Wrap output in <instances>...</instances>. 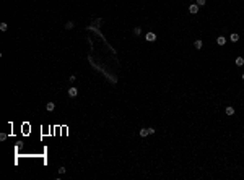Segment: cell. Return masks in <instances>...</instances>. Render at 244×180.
Listing matches in <instances>:
<instances>
[{
	"mask_svg": "<svg viewBox=\"0 0 244 180\" xmlns=\"http://www.w3.org/2000/svg\"><path fill=\"white\" fill-rule=\"evenodd\" d=\"M226 115H234V109H233V107H226Z\"/></svg>",
	"mask_w": 244,
	"mask_h": 180,
	"instance_id": "10",
	"label": "cell"
},
{
	"mask_svg": "<svg viewBox=\"0 0 244 180\" xmlns=\"http://www.w3.org/2000/svg\"><path fill=\"white\" fill-rule=\"evenodd\" d=\"M65 170H67V169H65V167H60V169H59V174H60V175H62V174H65Z\"/></svg>",
	"mask_w": 244,
	"mask_h": 180,
	"instance_id": "15",
	"label": "cell"
},
{
	"mask_svg": "<svg viewBox=\"0 0 244 180\" xmlns=\"http://www.w3.org/2000/svg\"><path fill=\"white\" fill-rule=\"evenodd\" d=\"M189 11L192 13V15H194V13H197V11H199V5H197V3H192V5L189 7Z\"/></svg>",
	"mask_w": 244,
	"mask_h": 180,
	"instance_id": "3",
	"label": "cell"
},
{
	"mask_svg": "<svg viewBox=\"0 0 244 180\" xmlns=\"http://www.w3.org/2000/svg\"><path fill=\"white\" fill-rule=\"evenodd\" d=\"M217 42H218V45H225V44H226V37L220 36V37L217 39Z\"/></svg>",
	"mask_w": 244,
	"mask_h": 180,
	"instance_id": "6",
	"label": "cell"
},
{
	"mask_svg": "<svg viewBox=\"0 0 244 180\" xmlns=\"http://www.w3.org/2000/svg\"><path fill=\"white\" fill-rule=\"evenodd\" d=\"M54 109H55V104H54V102H49V104H46V110H47V112H52Z\"/></svg>",
	"mask_w": 244,
	"mask_h": 180,
	"instance_id": "4",
	"label": "cell"
},
{
	"mask_svg": "<svg viewBox=\"0 0 244 180\" xmlns=\"http://www.w3.org/2000/svg\"><path fill=\"white\" fill-rule=\"evenodd\" d=\"M0 29H2V31H7V29H8V24H7L5 21H3V23H0Z\"/></svg>",
	"mask_w": 244,
	"mask_h": 180,
	"instance_id": "11",
	"label": "cell"
},
{
	"mask_svg": "<svg viewBox=\"0 0 244 180\" xmlns=\"http://www.w3.org/2000/svg\"><path fill=\"white\" fill-rule=\"evenodd\" d=\"M73 28V21H67V24H65V29H72Z\"/></svg>",
	"mask_w": 244,
	"mask_h": 180,
	"instance_id": "12",
	"label": "cell"
},
{
	"mask_svg": "<svg viewBox=\"0 0 244 180\" xmlns=\"http://www.w3.org/2000/svg\"><path fill=\"white\" fill-rule=\"evenodd\" d=\"M236 65H238V67L244 65V58H243V57H238V58H236Z\"/></svg>",
	"mask_w": 244,
	"mask_h": 180,
	"instance_id": "8",
	"label": "cell"
},
{
	"mask_svg": "<svg viewBox=\"0 0 244 180\" xmlns=\"http://www.w3.org/2000/svg\"><path fill=\"white\" fill-rule=\"evenodd\" d=\"M148 135H150V130H148V128L140 130V136H142V138H145V136H148Z\"/></svg>",
	"mask_w": 244,
	"mask_h": 180,
	"instance_id": "5",
	"label": "cell"
},
{
	"mask_svg": "<svg viewBox=\"0 0 244 180\" xmlns=\"http://www.w3.org/2000/svg\"><path fill=\"white\" fill-rule=\"evenodd\" d=\"M202 45H203V42H202L200 39H197V41L194 42V47H195V49H202Z\"/></svg>",
	"mask_w": 244,
	"mask_h": 180,
	"instance_id": "7",
	"label": "cell"
},
{
	"mask_svg": "<svg viewBox=\"0 0 244 180\" xmlns=\"http://www.w3.org/2000/svg\"><path fill=\"white\" fill-rule=\"evenodd\" d=\"M75 80H77V78H75V75H72V76L68 78V81H70V83H75Z\"/></svg>",
	"mask_w": 244,
	"mask_h": 180,
	"instance_id": "16",
	"label": "cell"
},
{
	"mask_svg": "<svg viewBox=\"0 0 244 180\" xmlns=\"http://www.w3.org/2000/svg\"><path fill=\"white\" fill-rule=\"evenodd\" d=\"M140 33H142V29H140L138 26H137V28H134V34H137V36H138Z\"/></svg>",
	"mask_w": 244,
	"mask_h": 180,
	"instance_id": "13",
	"label": "cell"
},
{
	"mask_svg": "<svg viewBox=\"0 0 244 180\" xmlns=\"http://www.w3.org/2000/svg\"><path fill=\"white\" fill-rule=\"evenodd\" d=\"M197 5L202 7V5H205V0H197Z\"/></svg>",
	"mask_w": 244,
	"mask_h": 180,
	"instance_id": "14",
	"label": "cell"
},
{
	"mask_svg": "<svg viewBox=\"0 0 244 180\" xmlns=\"http://www.w3.org/2000/svg\"><path fill=\"white\" fill-rule=\"evenodd\" d=\"M67 94H68V97H77V94H78V89H77L75 86H72V88L68 89V92H67Z\"/></svg>",
	"mask_w": 244,
	"mask_h": 180,
	"instance_id": "1",
	"label": "cell"
},
{
	"mask_svg": "<svg viewBox=\"0 0 244 180\" xmlns=\"http://www.w3.org/2000/svg\"><path fill=\"white\" fill-rule=\"evenodd\" d=\"M243 80H244V73H243Z\"/></svg>",
	"mask_w": 244,
	"mask_h": 180,
	"instance_id": "17",
	"label": "cell"
},
{
	"mask_svg": "<svg viewBox=\"0 0 244 180\" xmlns=\"http://www.w3.org/2000/svg\"><path fill=\"white\" fill-rule=\"evenodd\" d=\"M146 41H148V42H155V41H156V34H155V33H148V34H146Z\"/></svg>",
	"mask_w": 244,
	"mask_h": 180,
	"instance_id": "2",
	"label": "cell"
},
{
	"mask_svg": "<svg viewBox=\"0 0 244 180\" xmlns=\"http://www.w3.org/2000/svg\"><path fill=\"white\" fill-rule=\"evenodd\" d=\"M229 39H231V42H238V41H239V36L234 33V34H231V37H229Z\"/></svg>",
	"mask_w": 244,
	"mask_h": 180,
	"instance_id": "9",
	"label": "cell"
}]
</instances>
